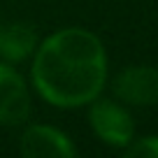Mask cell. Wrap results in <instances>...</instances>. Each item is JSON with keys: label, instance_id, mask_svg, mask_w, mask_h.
I'll return each mask as SVG.
<instances>
[{"label": "cell", "instance_id": "cell-1", "mask_svg": "<svg viewBox=\"0 0 158 158\" xmlns=\"http://www.w3.org/2000/svg\"><path fill=\"white\" fill-rule=\"evenodd\" d=\"M107 81L105 47L91 30L63 28L40 44L33 84L54 107H81L98 98Z\"/></svg>", "mask_w": 158, "mask_h": 158}, {"label": "cell", "instance_id": "cell-2", "mask_svg": "<svg viewBox=\"0 0 158 158\" xmlns=\"http://www.w3.org/2000/svg\"><path fill=\"white\" fill-rule=\"evenodd\" d=\"M89 121L93 133L109 147L126 149L133 142V118L121 105L112 102V100H91Z\"/></svg>", "mask_w": 158, "mask_h": 158}, {"label": "cell", "instance_id": "cell-3", "mask_svg": "<svg viewBox=\"0 0 158 158\" xmlns=\"http://www.w3.org/2000/svg\"><path fill=\"white\" fill-rule=\"evenodd\" d=\"M114 95L133 107H153L158 105V68L130 65L121 70L114 79Z\"/></svg>", "mask_w": 158, "mask_h": 158}, {"label": "cell", "instance_id": "cell-4", "mask_svg": "<svg viewBox=\"0 0 158 158\" xmlns=\"http://www.w3.org/2000/svg\"><path fill=\"white\" fill-rule=\"evenodd\" d=\"M30 116V93L12 65L0 63V126H19Z\"/></svg>", "mask_w": 158, "mask_h": 158}, {"label": "cell", "instance_id": "cell-5", "mask_svg": "<svg viewBox=\"0 0 158 158\" xmlns=\"http://www.w3.org/2000/svg\"><path fill=\"white\" fill-rule=\"evenodd\" d=\"M21 153L28 158H70L74 156V147L58 128L30 126L21 135Z\"/></svg>", "mask_w": 158, "mask_h": 158}, {"label": "cell", "instance_id": "cell-6", "mask_svg": "<svg viewBox=\"0 0 158 158\" xmlns=\"http://www.w3.org/2000/svg\"><path fill=\"white\" fill-rule=\"evenodd\" d=\"M37 47V35L30 26L14 23L2 28V37H0V56L5 58V63H19L26 60Z\"/></svg>", "mask_w": 158, "mask_h": 158}, {"label": "cell", "instance_id": "cell-7", "mask_svg": "<svg viewBox=\"0 0 158 158\" xmlns=\"http://www.w3.org/2000/svg\"><path fill=\"white\" fill-rule=\"evenodd\" d=\"M128 158H158V137H142L126 147Z\"/></svg>", "mask_w": 158, "mask_h": 158}, {"label": "cell", "instance_id": "cell-8", "mask_svg": "<svg viewBox=\"0 0 158 158\" xmlns=\"http://www.w3.org/2000/svg\"><path fill=\"white\" fill-rule=\"evenodd\" d=\"M0 37H2V26H0Z\"/></svg>", "mask_w": 158, "mask_h": 158}]
</instances>
